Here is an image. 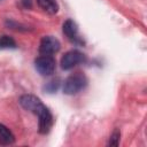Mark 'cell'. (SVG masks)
<instances>
[{
  "mask_svg": "<svg viewBox=\"0 0 147 147\" xmlns=\"http://www.w3.org/2000/svg\"><path fill=\"white\" fill-rule=\"evenodd\" d=\"M16 41L9 36H1L0 37V49H14L16 48Z\"/></svg>",
  "mask_w": 147,
  "mask_h": 147,
  "instance_id": "9",
  "label": "cell"
},
{
  "mask_svg": "<svg viewBox=\"0 0 147 147\" xmlns=\"http://www.w3.org/2000/svg\"><path fill=\"white\" fill-rule=\"evenodd\" d=\"M20 105L33 113L34 115L38 116V131L41 134H46L49 132L52 125H53V116L49 111V109L41 102L39 98L32 94H24L20 98Z\"/></svg>",
  "mask_w": 147,
  "mask_h": 147,
  "instance_id": "1",
  "label": "cell"
},
{
  "mask_svg": "<svg viewBox=\"0 0 147 147\" xmlns=\"http://www.w3.org/2000/svg\"><path fill=\"white\" fill-rule=\"evenodd\" d=\"M22 5H23L25 8H31V6H32L31 0H22Z\"/></svg>",
  "mask_w": 147,
  "mask_h": 147,
  "instance_id": "12",
  "label": "cell"
},
{
  "mask_svg": "<svg viewBox=\"0 0 147 147\" xmlns=\"http://www.w3.org/2000/svg\"><path fill=\"white\" fill-rule=\"evenodd\" d=\"M87 86V78L82 72H76L70 75L63 83V93L68 95H74L83 91Z\"/></svg>",
  "mask_w": 147,
  "mask_h": 147,
  "instance_id": "2",
  "label": "cell"
},
{
  "mask_svg": "<svg viewBox=\"0 0 147 147\" xmlns=\"http://www.w3.org/2000/svg\"><path fill=\"white\" fill-rule=\"evenodd\" d=\"M86 61V56L85 54H83L82 52L77 51V49H72L67 52L62 59H61V68L63 70H70L74 67L84 63Z\"/></svg>",
  "mask_w": 147,
  "mask_h": 147,
  "instance_id": "4",
  "label": "cell"
},
{
  "mask_svg": "<svg viewBox=\"0 0 147 147\" xmlns=\"http://www.w3.org/2000/svg\"><path fill=\"white\" fill-rule=\"evenodd\" d=\"M34 67L41 76H51L55 71L56 62L52 55H41L34 60Z\"/></svg>",
  "mask_w": 147,
  "mask_h": 147,
  "instance_id": "3",
  "label": "cell"
},
{
  "mask_svg": "<svg viewBox=\"0 0 147 147\" xmlns=\"http://www.w3.org/2000/svg\"><path fill=\"white\" fill-rule=\"evenodd\" d=\"M60 87V79L56 78V79H52L51 82H48L45 86H44V90L48 93H54L59 90Z\"/></svg>",
  "mask_w": 147,
  "mask_h": 147,
  "instance_id": "10",
  "label": "cell"
},
{
  "mask_svg": "<svg viewBox=\"0 0 147 147\" xmlns=\"http://www.w3.org/2000/svg\"><path fill=\"white\" fill-rule=\"evenodd\" d=\"M61 44L53 36H46L41 39L39 45V53L42 55H53L60 51Z\"/></svg>",
  "mask_w": 147,
  "mask_h": 147,
  "instance_id": "5",
  "label": "cell"
},
{
  "mask_svg": "<svg viewBox=\"0 0 147 147\" xmlns=\"http://www.w3.org/2000/svg\"><path fill=\"white\" fill-rule=\"evenodd\" d=\"M15 141V136L13 132L3 124H0V144L3 146L11 145Z\"/></svg>",
  "mask_w": 147,
  "mask_h": 147,
  "instance_id": "7",
  "label": "cell"
},
{
  "mask_svg": "<svg viewBox=\"0 0 147 147\" xmlns=\"http://www.w3.org/2000/svg\"><path fill=\"white\" fill-rule=\"evenodd\" d=\"M119 138H121L119 131H118V130H115V131L111 133L110 138H109L108 145H109V146H117V145L119 144Z\"/></svg>",
  "mask_w": 147,
  "mask_h": 147,
  "instance_id": "11",
  "label": "cell"
},
{
  "mask_svg": "<svg viewBox=\"0 0 147 147\" xmlns=\"http://www.w3.org/2000/svg\"><path fill=\"white\" fill-rule=\"evenodd\" d=\"M62 30H63V33L65 34V37L74 44L76 45H83L84 41L80 39L79 34H78V28H77V24L72 21V20H67L64 23H63V26H62Z\"/></svg>",
  "mask_w": 147,
  "mask_h": 147,
  "instance_id": "6",
  "label": "cell"
},
{
  "mask_svg": "<svg viewBox=\"0 0 147 147\" xmlns=\"http://www.w3.org/2000/svg\"><path fill=\"white\" fill-rule=\"evenodd\" d=\"M38 6L46 13L54 15L59 10V5L55 0H37Z\"/></svg>",
  "mask_w": 147,
  "mask_h": 147,
  "instance_id": "8",
  "label": "cell"
}]
</instances>
